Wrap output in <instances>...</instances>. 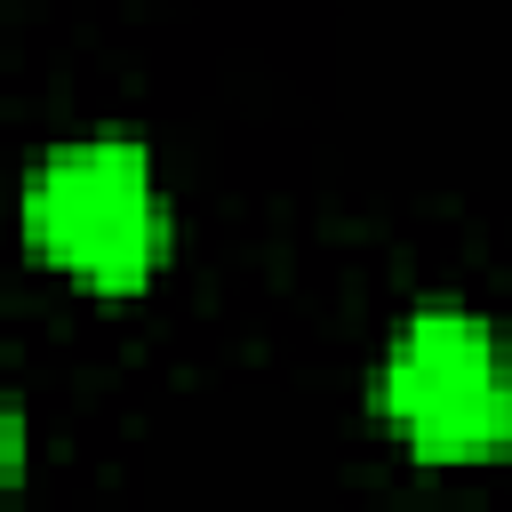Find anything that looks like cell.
<instances>
[{"label": "cell", "instance_id": "cell-1", "mask_svg": "<svg viewBox=\"0 0 512 512\" xmlns=\"http://www.w3.org/2000/svg\"><path fill=\"white\" fill-rule=\"evenodd\" d=\"M24 240L104 296L136 288L160 256L152 160L128 136H88V144L48 152L24 184Z\"/></svg>", "mask_w": 512, "mask_h": 512}, {"label": "cell", "instance_id": "cell-2", "mask_svg": "<svg viewBox=\"0 0 512 512\" xmlns=\"http://www.w3.org/2000/svg\"><path fill=\"white\" fill-rule=\"evenodd\" d=\"M400 440L432 464H472L512 440V376L472 312H416L376 384Z\"/></svg>", "mask_w": 512, "mask_h": 512}, {"label": "cell", "instance_id": "cell-3", "mask_svg": "<svg viewBox=\"0 0 512 512\" xmlns=\"http://www.w3.org/2000/svg\"><path fill=\"white\" fill-rule=\"evenodd\" d=\"M8 464H16V424L0 416V472H8Z\"/></svg>", "mask_w": 512, "mask_h": 512}]
</instances>
